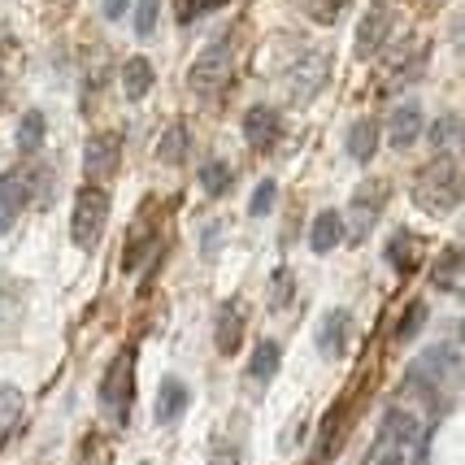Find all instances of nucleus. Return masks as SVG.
Returning <instances> with one entry per match:
<instances>
[{
	"mask_svg": "<svg viewBox=\"0 0 465 465\" xmlns=\"http://www.w3.org/2000/svg\"><path fill=\"white\" fill-rule=\"evenodd\" d=\"M409 196H413V204H418L422 213L448 218V213L461 204V162H457V153H435V157L413 174Z\"/></svg>",
	"mask_w": 465,
	"mask_h": 465,
	"instance_id": "nucleus-1",
	"label": "nucleus"
},
{
	"mask_svg": "<svg viewBox=\"0 0 465 465\" xmlns=\"http://www.w3.org/2000/svg\"><path fill=\"white\" fill-rule=\"evenodd\" d=\"M96 401H101V413L109 422L126 426L131 409H135V352H131V348L104 365L101 383H96Z\"/></svg>",
	"mask_w": 465,
	"mask_h": 465,
	"instance_id": "nucleus-2",
	"label": "nucleus"
},
{
	"mask_svg": "<svg viewBox=\"0 0 465 465\" xmlns=\"http://www.w3.org/2000/svg\"><path fill=\"white\" fill-rule=\"evenodd\" d=\"M109 209H114V201H109V192H104L101 183L79 187L74 209H70V240H74V248L92 252V248L101 243L104 226H109Z\"/></svg>",
	"mask_w": 465,
	"mask_h": 465,
	"instance_id": "nucleus-3",
	"label": "nucleus"
},
{
	"mask_svg": "<svg viewBox=\"0 0 465 465\" xmlns=\"http://www.w3.org/2000/svg\"><path fill=\"white\" fill-rule=\"evenodd\" d=\"M231 65H235V44H231V35H218L196 53L192 70H187V87L196 96H218L231 79Z\"/></svg>",
	"mask_w": 465,
	"mask_h": 465,
	"instance_id": "nucleus-4",
	"label": "nucleus"
},
{
	"mask_svg": "<svg viewBox=\"0 0 465 465\" xmlns=\"http://www.w3.org/2000/svg\"><path fill=\"white\" fill-rule=\"evenodd\" d=\"M387 201H391V183L387 179H365L361 187L352 192L348 209L340 213V218H344V240H365V235L379 226Z\"/></svg>",
	"mask_w": 465,
	"mask_h": 465,
	"instance_id": "nucleus-5",
	"label": "nucleus"
},
{
	"mask_svg": "<svg viewBox=\"0 0 465 465\" xmlns=\"http://www.w3.org/2000/svg\"><path fill=\"white\" fill-rule=\"evenodd\" d=\"M452 374H457V344H435L405 370V391L422 396V401H435L440 383L452 379Z\"/></svg>",
	"mask_w": 465,
	"mask_h": 465,
	"instance_id": "nucleus-6",
	"label": "nucleus"
},
{
	"mask_svg": "<svg viewBox=\"0 0 465 465\" xmlns=\"http://www.w3.org/2000/svg\"><path fill=\"white\" fill-rule=\"evenodd\" d=\"M326 79H331V57L326 53H318V48H296V61H292V70L283 74V87L287 96L296 104H309L318 92L326 87Z\"/></svg>",
	"mask_w": 465,
	"mask_h": 465,
	"instance_id": "nucleus-7",
	"label": "nucleus"
},
{
	"mask_svg": "<svg viewBox=\"0 0 465 465\" xmlns=\"http://www.w3.org/2000/svg\"><path fill=\"white\" fill-rule=\"evenodd\" d=\"M122 170V135L118 131H96L83 143V174L92 183L114 179Z\"/></svg>",
	"mask_w": 465,
	"mask_h": 465,
	"instance_id": "nucleus-8",
	"label": "nucleus"
},
{
	"mask_svg": "<svg viewBox=\"0 0 465 465\" xmlns=\"http://www.w3.org/2000/svg\"><path fill=\"white\" fill-rule=\"evenodd\" d=\"M243 143H248L252 153L270 157V153L283 143V114H279L274 104H252V109L243 114Z\"/></svg>",
	"mask_w": 465,
	"mask_h": 465,
	"instance_id": "nucleus-9",
	"label": "nucleus"
},
{
	"mask_svg": "<svg viewBox=\"0 0 465 465\" xmlns=\"http://www.w3.org/2000/svg\"><path fill=\"white\" fill-rule=\"evenodd\" d=\"M313 344H318V357L322 361H344L348 344H352V313L348 309H326L318 318V331H313Z\"/></svg>",
	"mask_w": 465,
	"mask_h": 465,
	"instance_id": "nucleus-10",
	"label": "nucleus"
},
{
	"mask_svg": "<svg viewBox=\"0 0 465 465\" xmlns=\"http://www.w3.org/2000/svg\"><path fill=\"white\" fill-rule=\"evenodd\" d=\"M26 209H31V170L14 165L0 174V235H9Z\"/></svg>",
	"mask_w": 465,
	"mask_h": 465,
	"instance_id": "nucleus-11",
	"label": "nucleus"
},
{
	"mask_svg": "<svg viewBox=\"0 0 465 465\" xmlns=\"http://www.w3.org/2000/svg\"><path fill=\"white\" fill-rule=\"evenodd\" d=\"M422 131H426V114H422V104H418V101H405V104H396V109L387 114L383 140L391 143L396 153H409L413 143L422 140Z\"/></svg>",
	"mask_w": 465,
	"mask_h": 465,
	"instance_id": "nucleus-12",
	"label": "nucleus"
},
{
	"mask_svg": "<svg viewBox=\"0 0 465 465\" xmlns=\"http://www.w3.org/2000/svg\"><path fill=\"white\" fill-rule=\"evenodd\" d=\"M391 31H396V14L374 5V9H370V14L357 22V35H352V53H357L361 61H365V57H379V53L387 48V40H391Z\"/></svg>",
	"mask_w": 465,
	"mask_h": 465,
	"instance_id": "nucleus-13",
	"label": "nucleus"
},
{
	"mask_svg": "<svg viewBox=\"0 0 465 465\" xmlns=\"http://www.w3.org/2000/svg\"><path fill=\"white\" fill-rule=\"evenodd\" d=\"M243 331H248V309L243 301H226L218 309V318H213V348L223 352V357H235L243 348Z\"/></svg>",
	"mask_w": 465,
	"mask_h": 465,
	"instance_id": "nucleus-14",
	"label": "nucleus"
},
{
	"mask_svg": "<svg viewBox=\"0 0 465 465\" xmlns=\"http://www.w3.org/2000/svg\"><path fill=\"white\" fill-rule=\"evenodd\" d=\"M422 257H426V243H422L418 231L401 226V231H391V235H387V248H383L387 270H396V274H413V270L422 265Z\"/></svg>",
	"mask_w": 465,
	"mask_h": 465,
	"instance_id": "nucleus-15",
	"label": "nucleus"
},
{
	"mask_svg": "<svg viewBox=\"0 0 465 465\" xmlns=\"http://www.w3.org/2000/svg\"><path fill=\"white\" fill-rule=\"evenodd\" d=\"M379 143H383V122L379 118H352L344 131V153L357 165H370L379 157Z\"/></svg>",
	"mask_w": 465,
	"mask_h": 465,
	"instance_id": "nucleus-16",
	"label": "nucleus"
},
{
	"mask_svg": "<svg viewBox=\"0 0 465 465\" xmlns=\"http://www.w3.org/2000/svg\"><path fill=\"white\" fill-rule=\"evenodd\" d=\"M192 405V387L183 379H162L157 387V401H153V422L157 426H174Z\"/></svg>",
	"mask_w": 465,
	"mask_h": 465,
	"instance_id": "nucleus-17",
	"label": "nucleus"
},
{
	"mask_svg": "<svg viewBox=\"0 0 465 465\" xmlns=\"http://www.w3.org/2000/svg\"><path fill=\"white\" fill-rule=\"evenodd\" d=\"M418 418H413V409H405V405H387L383 409V422H379V440H383L387 448H401L405 452L413 440H418Z\"/></svg>",
	"mask_w": 465,
	"mask_h": 465,
	"instance_id": "nucleus-18",
	"label": "nucleus"
},
{
	"mask_svg": "<svg viewBox=\"0 0 465 465\" xmlns=\"http://www.w3.org/2000/svg\"><path fill=\"white\" fill-rule=\"evenodd\" d=\"M426 279H430V292L461 296V248H457V243L440 248L435 262H430V270H426Z\"/></svg>",
	"mask_w": 465,
	"mask_h": 465,
	"instance_id": "nucleus-19",
	"label": "nucleus"
},
{
	"mask_svg": "<svg viewBox=\"0 0 465 465\" xmlns=\"http://www.w3.org/2000/svg\"><path fill=\"white\" fill-rule=\"evenodd\" d=\"M340 243H344V218H340V209L313 213V223H309V248H313L318 257H331Z\"/></svg>",
	"mask_w": 465,
	"mask_h": 465,
	"instance_id": "nucleus-20",
	"label": "nucleus"
},
{
	"mask_svg": "<svg viewBox=\"0 0 465 465\" xmlns=\"http://www.w3.org/2000/svg\"><path fill=\"white\" fill-rule=\"evenodd\" d=\"M283 370V344L279 340H270V335H262L257 344H252V361H248V383H274V374Z\"/></svg>",
	"mask_w": 465,
	"mask_h": 465,
	"instance_id": "nucleus-21",
	"label": "nucleus"
},
{
	"mask_svg": "<svg viewBox=\"0 0 465 465\" xmlns=\"http://www.w3.org/2000/svg\"><path fill=\"white\" fill-rule=\"evenodd\" d=\"M118 83H122V96L126 101H143L153 92V83H157V65L148 57H126L118 70Z\"/></svg>",
	"mask_w": 465,
	"mask_h": 465,
	"instance_id": "nucleus-22",
	"label": "nucleus"
},
{
	"mask_svg": "<svg viewBox=\"0 0 465 465\" xmlns=\"http://www.w3.org/2000/svg\"><path fill=\"white\" fill-rule=\"evenodd\" d=\"M192 157V126L187 122H170L157 140V162L162 165H183Z\"/></svg>",
	"mask_w": 465,
	"mask_h": 465,
	"instance_id": "nucleus-23",
	"label": "nucleus"
},
{
	"mask_svg": "<svg viewBox=\"0 0 465 465\" xmlns=\"http://www.w3.org/2000/svg\"><path fill=\"white\" fill-rule=\"evenodd\" d=\"M196 183H201L204 196H226L231 183H235V170H231L226 157H204V162L196 165Z\"/></svg>",
	"mask_w": 465,
	"mask_h": 465,
	"instance_id": "nucleus-24",
	"label": "nucleus"
},
{
	"mask_svg": "<svg viewBox=\"0 0 465 465\" xmlns=\"http://www.w3.org/2000/svg\"><path fill=\"white\" fill-rule=\"evenodd\" d=\"M44 135H48V122H44L40 109H26L18 118V135H14V143H18L22 157H35L44 148Z\"/></svg>",
	"mask_w": 465,
	"mask_h": 465,
	"instance_id": "nucleus-25",
	"label": "nucleus"
},
{
	"mask_svg": "<svg viewBox=\"0 0 465 465\" xmlns=\"http://www.w3.org/2000/svg\"><path fill=\"white\" fill-rule=\"evenodd\" d=\"M153 248H157V226H135V231H131V243H126V252H122V270L135 274V270L148 262Z\"/></svg>",
	"mask_w": 465,
	"mask_h": 465,
	"instance_id": "nucleus-26",
	"label": "nucleus"
},
{
	"mask_svg": "<svg viewBox=\"0 0 465 465\" xmlns=\"http://www.w3.org/2000/svg\"><path fill=\"white\" fill-rule=\"evenodd\" d=\"M426 313H430V309H426V301H409L405 313H401V318H396V326H391V340H396V344H413V340L422 335Z\"/></svg>",
	"mask_w": 465,
	"mask_h": 465,
	"instance_id": "nucleus-27",
	"label": "nucleus"
},
{
	"mask_svg": "<svg viewBox=\"0 0 465 465\" xmlns=\"http://www.w3.org/2000/svg\"><path fill=\"white\" fill-rule=\"evenodd\" d=\"M265 292H270V296H265V304H270L274 313H283L287 304L296 301V274H292L287 265H279V270L270 274V283H265Z\"/></svg>",
	"mask_w": 465,
	"mask_h": 465,
	"instance_id": "nucleus-28",
	"label": "nucleus"
},
{
	"mask_svg": "<svg viewBox=\"0 0 465 465\" xmlns=\"http://www.w3.org/2000/svg\"><path fill=\"white\" fill-rule=\"evenodd\" d=\"M22 409H26V396H22V387L14 383H0V440L18 426L22 418Z\"/></svg>",
	"mask_w": 465,
	"mask_h": 465,
	"instance_id": "nucleus-29",
	"label": "nucleus"
},
{
	"mask_svg": "<svg viewBox=\"0 0 465 465\" xmlns=\"http://www.w3.org/2000/svg\"><path fill=\"white\" fill-rule=\"evenodd\" d=\"M422 135L430 140V148H435V153H452V143H457V135H461V118H457V114H444V118L430 122Z\"/></svg>",
	"mask_w": 465,
	"mask_h": 465,
	"instance_id": "nucleus-30",
	"label": "nucleus"
},
{
	"mask_svg": "<svg viewBox=\"0 0 465 465\" xmlns=\"http://www.w3.org/2000/svg\"><path fill=\"white\" fill-rule=\"evenodd\" d=\"M344 413H348V409L340 405L335 413H326V418H322V444H318V465H322L326 457H335V448H340V440H344Z\"/></svg>",
	"mask_w": 465,
	"mask_h": 465,
	"instance_id": "nucleus-31",
	"label": "nucleus"
},
{
	"mask_svg": "<svg viewBox=\"0 0 465 465\" xmlns=\"http://www.w3.org/2000/svg\"><path fill=\"white\" fill-rule=\"evenodd\" d=\"M348 5H352V0H301V9L318 22V26H335V22L344 18Z\"/></svg>",
	"mask_w": 465,
	"mask_h": 465,
	"instance_id": "nucleus-32",
	"label": "nucleus"
},
{
	"mask_svg": "<svg viewBox=\"0 0 465 465\" xmlns=\"http://www.w3.org/2000/svg\"><path fill=\"white\" fill-rule=\"evenodd\" d=\"M131 14H135V35H140V40L157 35V22H162V0H135V5H131Z\"/></svg>",
	"mask_w": 465,
	"mask_h": 465,
	"instance_id": "nucleus-33",
	"label": "nucleus"
},
{
	"mask_svg": "<svg viewBox=\"0 0 465 465\" xmlns=\"http://www.w3.org/2000/svg\"><path fill=\"white\" fill-rule=\"evenodd\" d=\"M274 204H279V183L262 179L252 187V196H248V213H252V218H265V213H274Z\"/></svg>",
	"mask_w": 465,
	"mask_h": 465,
	"instance_id": "nucleus-34",
	"label": "nucleus"
},
{
	"mask_svg": "<svg viewBox=\"0 0 465 465\" xmlns=\"http://www.w3.org/2000/svg\"><path fill=\"white\" fill-rule=\"evenodd\" d=\"M370 465H409V461H405V452H401V448L379 444L374 448V457H370Z\"/></svg>",
	"mask_w": 465,
	"mask_h": 465,
	"instance_id": "nucleus-35",
	"label": "nucleus"
},
{
	"mask_svg": "<svg viewBox=\"0 0 465 465\" xmlns=\"http://www.w3.org/2000/svg\"><path fill=\"white\" fill-rule=\"evenodd\" d=\"M131 5H135V0H101V14L109 22H118L122 14H131Z\"/></svg>",
	"mask_w": 465,
	"mask_h": 465,
	"instance_id": "nucleus-36",
	"label": "nucleus"
},
{
	"mask_svg": "<svg viewBox=\"0 0 465 465\" xmlns=\"http://www.w3.org/2000/svg\"><path fill=\"white\" fill-rule=\"evenodd\" d=\"M209 5V0H179V22H192L201 18V9Z\"/></svg>",
	"mask_w": 465,
	"mask_h": 465,
	"instance_id": "nucleus-37",
	"label": "nucleus"
},
{
	"mask_svg": "<svg viewBox=\"0 0 465 465\" xmlns=\"http://www.w3.org/2000/svg\"><path fill=\"white\" fill-rule=\"evenodd\" d=\"M287 430H296V440H301L304 422H292V426H287ZM279 448H283V452H292V435H283V440H279Z\"/></svg>",
	"mask_w": 465,
	"mask_h": 465,
	"instance_id": "nucleus-38",
	"label": "nucleus"
},
{
	"mask_svg": "<svg viewBox=\"0 0 465 465\" xmlns=\"http://www.w3.org/2000/svg\"><path fill=\"white\" fill-rule=\"evenodd\" d=\"M0 109H5V83H0Z\"/></svg>",
	"mask_w": 465,
	"mask_h": 465,
	"instance_id": "nucleus-39",
	"label": "nucleus"
},
{
	"mask_svg": "<svg viewBox=\"0 0 465 465\" xmlns=\"http://www.w3.org/2000/svg\"><path fill=\"white\" fill-rule=\"evenodd\" d=\"M374 5H379V9H387V0H374Z\"/></svg>",
	"mask_w": 465,
	"mask_h": 465,
	"instance_id": "nucleus-40",
	"label": "nucleus"
}]
</instances>
